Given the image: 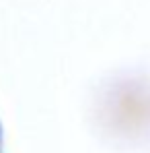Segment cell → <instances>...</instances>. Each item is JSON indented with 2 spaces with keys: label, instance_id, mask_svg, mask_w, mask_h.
<instances>
[{
  "label": "cell",
  "instance_id": "6da1fadb",
  "mask_svg": "<svg viewBox=\"0 0 150 153\" xmlns=\"http://www.w3.org/2000/svg\"><path fill=\"white\" fill-rule=\"evenodd\" d=\"M103 120L127 137L150 130V83L127 79L113 85L103 100Z\"/></svg>",
  "mask_w": 150,
  "mask_h": 153
}]
</instances>
